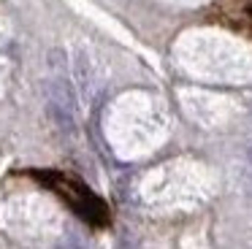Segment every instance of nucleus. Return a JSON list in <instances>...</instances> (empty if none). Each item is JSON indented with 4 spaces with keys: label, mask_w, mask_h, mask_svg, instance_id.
Returning a JSON list of instances; mask_svg holds the SVG:
<instances>
[{
    "label": "nucleus",
    "mask_w": 252,
    "mask_h": 249,
    "mask_svg": "<svg viewBox=\"0 0 252 249\" xmlns=\"http://www.w3.org/2000/svg\"><path fill=\"white\" fill-rule=\"evenodd\" d=\"M250 162H252V149H250Z\"/></svg>",
    "instance_id": "20e7f679"
},
{
    "label": "nucleus",
    "mask_w": 252,
    "mask_h": 249,
    "mask_svg": "<svg viewBox=\"0 0 252 249\" xmlns=\"http://www.w3.org/2000/svg\"><path fill=\"white\" fill-rule=\"evenodd\" d=\"M76 76H79L82 95L84 97H93V68H90V57L84 52L76 54Z\"/></svg>",
    "instance_id": "f03ea898"
},
{
    "label": "nucleus",
    "mask_w": 252,
    "mask_h": 249,
    "mask_svg": "<svg viewBox=\"0 0 252 249\" xmlns=\"http://www.w3.org/2000/svg\"><path fill=\"white\" fill-rule=\"evenodd\" d=\"M46 111H49L52 122L57 124L60 133H65V135L76 133V114L73 111H68V108H63V106H55V103H49V100H46Z\"/></svg>",
    "instance_id": "f257e3e1"
},
{
    "label": "nucleus",
    "mask_w": 252,
    "mask_h": 249,
    "mask_svg": "<svg viewBox=\"0 0 252 249\" xmlns=\"http://www.w3.org/2000/svg\"><path fill=\"white\" fill-rule=\"evenodd\" d=\"M57 249H71V247H68V244H60V247H57Z\"/></svg>",
    "instance_id": "7ed1b4c3"
}]
</instances>
